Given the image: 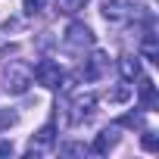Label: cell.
<instances>
[{
  "label": "cell",
  "instance_id": "cell-18",
  "mask_svg": "<svg viewBox=\"0 0 159 159\" xmlns=\"http://www.w3.org/2000/svg\"><path fill=\"white\" fill-rule=\"evenodd\" d=\"M122 125H131V128H134V125H140V116H125Z\"/></svg>",
  "mask_w": 159,
  "mask_h": 159
},
{
  "label": "cell",
  "instance_id": "cell-1",
  "mask_svg": "<svg viewBox=\"0 0 159 159\" xmlns=\"http://www.w3.org/2000/svg\"><path fill=\"white\" fill-rule=\"evenodd\" d=\"M34 81V75H31V66L22 62V59H10L3 66V88L10 94H25L28 84Z\"/></svg>",
  "mask_w": 159,
  "mask_h": 159
},
{
  "label": "cell",
  "instance_id": "cell-11",
  "mask_svg": "<svg viewBox=\"0 0 159 159\" xmlns=\"http://www.w3.org/2000/svg\"><path fill=\"white\" fill-rule=\"evenodd\" d=\"M140 53L150 59V62H159V47H156V34H147L143 44H140Z\"/></svg>",
  "mask_w": 159,
  "mask_h": 159
},
{
  "label": "cell",
  "instance_id": "cell-6",
  "mask_svg": "<svg viewBox=\"0 0 159 159\" xmlns=\"http://www.w3.org/2000/svg\"><path fill=\"white\" fill-rule=\"evenodd\" d=\"M66 44L81 50V47H94V31L84 25V22H72L69 31H66Z\"/></svg>",
  "mask_w": 159,
  "mask_h": 159
},
{
  "label": "cell",
  "instance_id": "cell-15",
  "mask_svg": "<svg viewBox=\"0 0 159 159\" xmlns=\"http://www.w3.org/2000/svg\"><path fill=\"white\" fill-rule=\"evenodd\" d=\"M47 7V0H22V10L28 13V16H34V13H41Z\"/></svg>",
  "mask_w": 159,
  "mask_h": 159
},
{
  "label": "cell",
  "instance_id": "cell-9",
  "mask_svg": "<svg viewBox=\"0 0 159 159\" xmlns=\"http://www.w3.org/2000/svg\"><path fill=\"white\" fill-rule=\"evenodd\" d=\"M53 125H44L34 137H31V147H28V156H38L41 150H47V147H53Z\"/></svg>",
  "mask_w": 159,
  "mask_h": 159
},
{
  "label": "cell",
  "instance_id": "cell-14",
  "mask_svg": "<svg viewBox=\"0 0 159 159\" xmlns=\"http://www.w3.org/2000/svg\"><path fill=\"white\" fill-rule=\"evenodd\" d=\"M143 150L147 153H156L159 150V134L156 131H143Z\"/></svg>",
  "mask_w": 159,
  "mask_h": 159
},
{
  "label": "cell",
  "instance_id": "cell-7",
  "mask_svg": "<svg viewBox=\"0 0 159 159\" xmlns=\"http://www.w3.org/2000/svg\"><path fill=\"white\" fill-rule=\"evenodd\" d=\"M116 143H119V131H116V128H106V131H100V134H97V140H94L88 150H91V153H97V156H106Z\"/></svg>",
  "mask_w": 159,
  "mask_h": 159
},
{
  "label": "cell",
  "instance_id": "cell-19",
  "mask_svg": "<svg viewBox=\"0 0 159 159\" xmlns=\"http://www.w3.org/2000/svg\"><path fill=\"white\" fill-rule=\"evenodd\" d=\"M0 156H13V143H0Z\"/></svg>",
  "mask_w": 159,
  "mask_h": 159
},
{
  "label": "cell",
  "instance_id": "cell-3",
  "mask_svg": "<svg viewBox=\"0 0 159 159\" xmlns=\"http://www.w3.org/2000/svg\"><path fill=\"white\" fill-rule=\"evenodd\" d=\"M140 7L134 3V0H106L103 3V19L106 22H128V19H134V13H137Z\"/></svg>",
  "mask_w": 159,
  "mask_h": 159
},
{
  "label": "cell",
  "instance_id": "cell-8",
  "mask_svg": "<svg viewBox=\"0 0 159 159\" xmlns=\"http://www.w3.org/2000/svg\"><path fill=\"white\" fill-rule=\"evenodd\" d=\"M137 100L143 109H156L159 106V97H156V84L150 78H140V88H137Z\"/></svg>",
  "mask_w": 159,
  "mask_h": 159
},
{
  "label": "cell",
  "instance_id": "cell-12",
  "mask_svg": "<svg viewBox=\"0 0 159 159\" xmlns=\"http://www.w3.org/2000/svg\"><path fill=\"white\" fill-rule=\"evenodd\" d=\"M84 3L88 0H56V7H59V13H78V10H84Z\"/></svg>",
  "mask_w": 159,
  "mask_h": 159
},
{
  "label": "cell",
  "instance_id": "cell-17",
  "mask_svg": "<svg viewBox=\"0 0 159 159\" xmlns=\"http://www.w3.org/2000/svg\"><path fill=\"white\" fill-rule=\"evenodd\" d=\"M128 94H131V88H116V91L109 94V100H125Z\"/></svg>",
  "mask_w": 159,
  "mask_h": 159
},
{
  "label": "cell",
  "instance_id": "cell-13",
  "mask_svg": "<svg viewBox=\"0 0 159 159\" xmlns=\"http://www.w3.org/2000/svg\"><path fill=\"white\" fill-rule=\"evenodd\" d=\"M59 153H62V156H84V153H91V150H88L84 143H62Z\"/></svg>",
  "mask_w": 159,
  "mask_h": 159
},
{
  "label": "cell",
  "instance_id": "cell-4",
  "mask_svg": "<svg viewBox=\"0 0 159 159\" xmlns=\"http://www.w3.org/2000/svg\"><path fill=\"white\" fill-rule=\"evenodd\" d=\"M94 106H97V94H78L72 100V125H81L94 116Z\"/></svg>",
  "mask_w": 159,
  "mask_h": 159
},
{
  "label": "cell",
  "instance_id": "cell-2",
  "mask_svg": "<svg viewBox=\"0 0 159 159\" xmlns=\"http://www.w3.org/2000/svg\"><path fill=\"white\" fill-rule=\"evenodd\" d=\"M31 75H34V81H38V84H44V88H50V91L62 88V81H66L62 66H59V62H53V59H41V62L31 69Z\"/></svg>",
  "mask_w": 159,
  "mask_h": 159
},
{
  "label": "cell",
  "instance_id": "cell-10",
  "mask_svg": "<svg viewBox=\"0 0 159 159\" xmlns=\"http://www.w3.org/2000/svg\"><path fill=\"white\" fill-rule=\"evenodd\" d=\"M119 72H122L125 81L140 78V59H137V56H122V59H119Z\"/></svg>",
  "mask_w": 159,
  "mask_h": 159
},
{
  "label": "cell",
  "instance_id": "cell-5",
  "mask_svg": "<svg viewBox=\"0 0 159 159\" xmlns=\"http://www.w3.org/2000/svg\"><path fill=\"white\" fill-rule=\"evenodd\" d=\"M109 69V56L106 53H91L88 59H84V66H81V78L84 81H97V78H103V72Z\"/></svg>",
  "mask_w": 159,
  "mask_h": 159
},
{
  "label": "cell",
  "instance_id": "cell-16",
  "mask_svg": "<svg viewBox=\"0 0 159 159\" xmlns=\"http://www.w3.org/2000/svg\"><path fill=\"white\" fill-rule=\"evenodd\" d=\"M10 125H16V112H10V109H0V131H7Z\"/></svg>",
  "mask_w": 159,
  "mask_h": 159
}]
</instances>
